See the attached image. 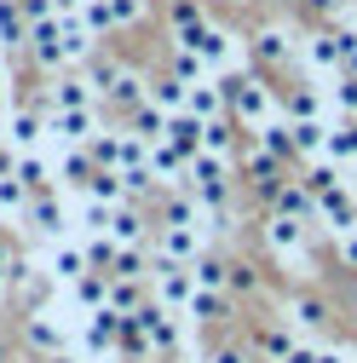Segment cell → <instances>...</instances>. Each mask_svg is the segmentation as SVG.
Returning a JSON list of instances; mask_svg holds the SVG:
<instances>
[{
  "label": "cell",
  "mask_w": 357,
  "mask_h": 363,
  "mask_svg": "<svg viewBox=\"0 0 357 363\" xmlns=\"http://www.w3.org/2000/svg\"><path fill=\"white\" fill-rule=\"evenodd\" d=\"M329 121H294V156H323Z\"/></svg>",
  "instance_id": "1f68e13d"
},
{
  "label": "cell",
  "mask_w": 357,
  "mask_h": 363,
  "mask_svg": "<svg viewBox=\"0 0 357 363\" xmlns=\"http://www.w3.org/2000/svg\"><path fill=\"white\" fill-rule=\"evenodd\" d=\"M288 121H323V99H317V93H305V86H300V93L288 99Z\"/></svg>",
  "instance_id": "7bdbcfd3"
},
{
  "label": "cell",
  "mask_w": 357,
  "mask_h": 363,
  "mask_svg": "<svg viewBox=\"0 0 357 363\" xmlns=\"http://www.w3.org/2000/svg\"><path fill=\"white\" fill-rule=\"evenodd\" d=\"M351 191H357V167H351Z\"/></svg>",
  "instance_id": "9f6ffc18"
},
{
  "label": "cell",
  "mask_w": 357,
  "mask_h": 363,
  "mask_svg": "<svg viewBox=\"0 0 357 363\" xmlns=\"http://www.w3.org/2000/svg\"><path fill=\"white\" fill-rule=\"evenodd\" d=\"M93 173H98V162L86 156V150H64V162H58V179H69V185H93Z\"/></svg>",
  "instance_id": "836d02e7"
},
{
  "label": "cell",
  "mask_w": 357,
  "mask_h": 363,
  "mask_svg": "<svg viewBox=\"0 0 357 363\" xmlns=\"http://www.w3.org/2000/svg\"><path fill=\"white\" fill-rule=\"evenodd\" d=\"M127 133H132L139 145H162V139H167V116H162L156 104H139L132 121H127Z\"/></svg>",
  "instance_id": "484cf974"
},
{
  "label": "cell",
  "mask_w": 357,
  "mask_h": 363,
  "mask_svg": "<svg viewBox=\"0 0 357 363\" xmlns=\"http://www.w3.org/2000/svg\"><path fill=\"white\" fill-rule=\"evenodd\" d=\"M0 86H6V75H0Z\"/></svg>",
  "instance_id": "680465c9"
},
{
  "label": "cell",
  "mask_w": 357,
  "mask_h": 363,
  "mask_svg": "<svg viewBox=\"0 0 357 363\" xmlns=\"http://www.w3.org/2000/svg\"><path fill=\"white\" fill-rule=\"evenodd\" d=\"M40 139H47V116H35V110H12V116H6V145H12V156L40 150Z\"/></svg>",
  "instance_id": "9c48e42d"
},
{
  "label": "cell",
  "mask_w": 357,
  "mask_h": 363,
  "mask_svg": "<svg viewBox=\"0 0 357 363\" xmlns=\"http://www.w3.org/2000/svg\"><path fill=\"white\" fill-rule=\"evenodd\" d=\"M185 99H191V86L178 81V75H156V81H150V104H156L162 116H185Z\"/></svg>",
  "instance_id": "44dd1931"
},
{
  "label": "cell",
  "mask_w": 357,
  "mask_h": 363,
  "mask_svg": "<svg viewBox=\"0 0 357 363\" xmlns=\"http://www.w3.org/2000/svg\"><path fill=\"white\" fill-rule=\"evenodd\" d=\"M110 242H115V248H144V213H139V208H115Z\"/></svg>",
  "instance_id": "603a6c76"
},
{
  "label": "cell",
  "mask_w": 357,
  "mask_h": 363,
  "mask_svg": "<svg viewBox=\"0 0 357 363\" xmlns=\"http://www.w3.org/2000/svg\"><path fill=\"white\" fill-rule=\"evenodd\" d=\"M104 6H110V18H115V23H132V18L144 12V0H104Z\"/></svg>",
  "instance_id": "c3c4849f"
},
{
  "label": "cell",
  "mask_w": 357,
  "mask_h": 363,
  "mask_svg": "<svg viewBox=\"0 0 357 363\" xmlns=\"http://www.w3.org/2000/svg\"><path fill=\"white\" fill-rule=\"evenodd\" d=\"M18 40H29V23L18 12V0H0V47H18Z\"/></svg>",
  "instance_id": "e575fe53"
},
{
  "label": "cell",
  "mask_w": 357,
  "mask_h": 363,
  "mask_svg": "<svg viewBox=\"0 0 357 363\" xmlns=\"http://www.w3.org/2000/svg\"><path fill=\"white\" fill-rule=\"evenodd\" d=\"M191 191H196V202L208 208V213H219L225 208V196H231V167H225V156H191Z\"/></svg>",
  "instance_id": "3957f363"
},
{
  "label": "cell",
  "mask_w": 357,
  "mask_h": 363,
  "mask_svg": "<svg viewBox=\"0 0 357 363\" xmlns=\"http://www.w3.org/2000/svg\"><path fill=\"white\" fill-rule=\"evenodd\" d=\"M225 81H202V86H191V99H185V116H196V121H225Z\"/></svg>",
  "instance_id": "8fae6325"
},
{
  "label": "cell",
  "mask_w": 357,
  "mask_h": 363,
  "mask_svg": "<svg viewBox=\"0 0 357 363\" xmlns=\"http://www.w3.org/2000/svg\"><path fill=\"white\" fill-rule=\"evenodd\" d=\"M254 58H259V64H288V35H283V29L254 35Z\"/></svg>",
  "instance_id": "d590c367"
},
{
  "label": "cell",
  "mask_w": 357,
  "mask_h": 363,
  "mask_svg": "<svg viewBox=\"0 0 357 363\" xmlns=\"http://www.w3.org/2000/svg\"><path fill=\"white\" fill-rule=\"evenodd\" d=\"M202 150H208V156H225V150H231V127H225V121H208V139H202Z\"/></svg>",
  "instance_id": "bcb514c9"
},
{
  "label": "cell",
  "mask_w": 357,
  "mask_h": 363,
  "mask_svg": "<svg viewBox=\"0 0 357 363\" xmlns=\"http://www.w3.org/2000/svg\"><path fill=\"white\" fill-rule=\"evenodd\" d=\"M139 306H144V289H139V283H115V277H110V311L132 317Z\"/></svg>",
  "instance_id": "60d3db41"
},
{
  "label": "cell",
  "mask_w": 357,
  "mask_h": 363,
  "mask_svg": "<svg viewBox=\"0 0 357 363\" xmlns=\"http://www.w3.org/2000/svg\"><path fill=\"white\" fill-rule=\"evenodd\" d=\"M23 219L35 225V231H40V237H58V231H64V225H69V213H64V202H58L52 191H40V196L29 202V213H23Z\"/></svg>",
  "instance_id": "2e32d148"
},
{
  "label": "cell",
  "mask_w": 357,
  "mask_h": 363,
  "mask_svg": "<svg viewBox=\"0 0 357 363\" xmlns=\"http://www.w3.org/2000/svg\"><path fill=\"white\" fill-rule=\"evenodd\" d=\"M254 363H271V357H254Z\"/></svg>",
  "instance_id": "6f0895ef"
},
{
  "label": "cell",
  "mask_w": 357,
  "mask_h": 363,
  "mask_svg": "<svg viewBox=\"0 0 357 363\" xmlns=\"http://www.w3.org/2000/svg\"><path fill=\"white\" fill-rule=\"evenodd\" d=\"M150 277H156V300H162V306H191V294H196L191 265H173V259H162V254H156Z\"/></svg>",
  "instance_id": "8992f818"
},
{
  "label": "cell",
  "mask_w": 357,
  "mask_h": 363,
  "mask_svg": "<svg viewBox=\"0 0 357 363\" xmlns=\"http://www.w3.org/2000/svg\"><path fill=\"white\" fill-rule=\"evenodd\" d=\"M329 104H334L346 121H357V75H334V86H329Z\"/></svg>",
  "instance_id": "f35d334b"
},
{
  "label": "cell",
  "mask_w": 357,
  "mask_h": 363,
  "mask_svg": "<svg viewBox=\"0 0 357 363\" xmlns=\"http://www.w3.org/2000/svg\"><path fill=\"white\" fill-rule=\"evenodd\" d=\"M265 242H271L277 254H305V219L271 213V219H265Z\"/></svg>",
  "instance_id": "9a60e30c"
},
{
  "label": "cell",
  "mask_w": 357,
  "mask_h": 363,
  "mask_svg": "<svg viewBox=\"0 0 357 363\" xmlns=\"http://www.w3.org/2000/svg\"><path fill=\"white\" fill-rule=\"evenodd\" d=\"M98 133H104L98 127V110H52L47 116V139L64 145V150H86Z\"/></svg>",
  "instance_id": "277c9868"
},
{
  "label": "cell",
  "mask_w": 357,
  "mask_h": 363,
  "mask_svg": "<svg viewBox=\"0 0 357 363\" xmlns=\"http://www.w3.org/2000/svg\"><path fill=\"white\" fill-rule=\"evenodd\" d=\"M311 12H334V18H346V0H305Z\"/></svg>",
  "instance_id": "816d5d0a"
},
{
  "label": "cell",
  "mask_w": 357,
  "mask_h": 363,
  "mask_svg": "<svg viewBox=\"0 0 357 363\" xmlns=\"http://www.w3.org/2000/svg\"><path fill=\"white\" fill-rule=\"evenodd\" d=\"M12 277H18V259H12V248H6V242H0V289H6Z\"/></svg>",
  "instance_id": "681fc988"
},
{
  "label": "cell",
  "mask_w": 357,
  "mask_h": 363,
  "mask_svg": "<svg viewBox=\"0 0 357 363\" xmlns=\"http://www.w3.org/2000/svg\"><path fill=\"white\" fill-rule=\"evenodd\" d=\"M93 86H98V99H110L115 110H139V104H150V81H144L139 69H127V64H104V69L93 75Z\"/></svg>",
  "instance_id": "7a4b0ae2"
},
{
  "label": "cell",
  "mask_w": 357,
  "mask_h": 363,
  "mask_svg": "<svg viewBox=\"0 0 357 363\" xmlns=\"http://www.w3.org/2000/svg\"><path fill=\"white\" fill-rule=\"evenodd\" d=\"M12 173L23 179V185H29L35 196H40V191H47V185H52V162H47V156H40V150H29V156H18V162H12Z\"/></svg>",
  "instance_id": "f1b7e54d"
},
{
  "label": "cell",
  "mask_w": 357,
  "mask_h": 363,
  "mask_svg": "<svg viewBox=\"0 0 357 363\" xmlns=\"http://www.w3.org/2000/svg\"><path fill=\"white\" fill-rule=\"evenodd\" d=\"M162 259L196 265L202 259V231H196V225H162Z\"/></svg>",
  "instance_id": "30bf717a"
},
{
  "label": "cell",
  "mask_w": 357,
  "mask_h": 363,
  "mask_svg": "<svg viewBox=\"0 0 357 363\" xmlns=\"http://www.w3.org/2000/svg\"><path fill=\"white\" fill-rule=\"evenodd\" d=\"M29 52L47 64V69H64V64H81L86 52H93V29H86L81 18H47L29 29Z\"/></svg>",
  "instance_id": "6da1fadb"
},
{
  "label": "cell",
  "mask_w": 357,
  "mask_h": 363,
  "mask_svg": "<svg viewBox=\"0 0 357 363\" xmlns=\"http://www.w3.org/2000/svg\"><path fill=\"white\" fill-rule=\"evenodd\" d=\"M115 329H121V311H86L81 317V346L93 357H115Z\"/></svg>",
  "instance_id": "52a82bcc"
},
{
  "label": "cell",
  "mask_w": 357,
  "mask_h": 363,
  "mask_svg": "<svg viewBox=\"0 0 357 363\" xmlns=\"http://www.w3.org/2000/svg\"><path fill=\"white\" fill-rule=\"evenodd\" d=\"M317 213L329 219V231H334V237H346L351 225H357V202H351V191H346V185L323 191V196H317Z\"/></svg>",
  "instance_id": "7c38bea8"
},
{
  "label": "cell",
  "mask_w": 357,
  "mask_h": 363,
  "mask_svg": "<svg viewBox=\"0 0 357 363\" xmlns=\"http://www.w3.org/2000/svg\"><path fill=\"white\" fill-rule=\"evenodd\" d=\"M29 340H35L40 352H52V357L69 352V335H64V323H58L52 311H35V317H29Z\"/></svg>",
  "instance_id": "ffe728a7"
},
{
  "label": "cell",
  "mask_w": 357,
  "mask_h": 363,
  "mask_svg": "<svg viewBox=\"0 0 357 363\" xmlns=\"http://www.w3.org/2000/svg\"><path fill=\"white\" fill-rule=\"evenodd\" d=\"M305 64L317 75H346V52H340V35H311L305 40Z\"/></svg>",
  "instance_id": "5bb4252c"
},
{
  "label": "cell",
  "mask_w": 357,
  "mask_h": 363,
  "mask_svg": "<svg viewBox=\"0 0 357 363\" xmlns=\"http://www.w3.org/2000/svg\"><path fill=\"white\" fill-rule=\"evenodd\" d=\"M202 139H208V121H196V116H167V145H173V150L202 156Z\"/></svg>",
  "instance_id": "d6986e66"
},
{
  "label": "cell",
  "mask_w": 357,
  "mask_h": 363,
  "mask_svg": "<svg viewBox=\"0 0 357 363\" xmlns=\"http://www.w3.org/2000/svg\"><path fill=\"white\" fill-rule=\"evenodd\" d=\"M110 277H115V283H144V277H150L144 248H115V259H110Z\"/></svg>",
  "instance_id": "f546056e"
},
{
  "label": "cell",
  "mask_w": 357,
  "mask_h": 363,
  "mask_svg": "<svg viewBox=\"0 0 357 363\" xmlns=\"http://www.w3.org/2000/svg\"><path fill=\"white\" fill-rule=\"evenodd\" d=\"M173 75L185 81V86H202V81H213V69H208L196 52H173Z\"/></svg>",
  "instance_id": "ab89813d"
},
{
  "label": "cell",
  "mask_w": 357,
  "mask_h": 363,
  "mask_svg": "<svg viewBox=\"0 0 357 363\" xmlns=\"http://www.w3.org/2000/svg\"><path fill=\"white\" fill-rule=\"evenodd\" d=\"M86 271H93V259H86V248H69V242H58L52 248V283H64V289H75Z\"/></svg>",
  "instance_id": "ac0fdd59"
},
{
  "label": "cell",
  "mask_w": 357,
  "mask_h": 363,
  "mask_svg": "<svg viewBox=\"0 0 357 363\" xmlns=\"http://www.w3.org/2000/svg\"><path fill=\"white\" fill-rule=\"evenodd\" d=\"M225 104H231V110H237V121H248L254 133L277 116V110H271V93H265L259 81H225Z\"/></svg>",
  "instance_id": "5b68a950"
},
{
  "label": "cell",
  "mask_w": 357,
  "mask_h": 363,
  "mask_svg": "<svg viewBox=\"0 0 357 363\" xmlns=\"http://www.w3.org/2000/svg\"><path fill=\"white\" fill-rule=\"evenodd\" d=\"M69 294H75L81 311H110V271H86Z\"/></svg>",
  "instance_id": "7402d4cb"
},
{
  "label": "cell",
  "mask_w": 357,
  "mask_h": 363,
  "mask_svg": "<svg viewBox=\"0 0 357 363\" xmlns=\"http://www.w3.org/2000/svg\"><path fill=\"white\" fill-rule=\"evenodd\" d=\"M52 363H75V357H69V352H64V357H52Z\"/></svg>",
  "instance_id": "11a10c76"
},
{
  "label": "cell",
  "mask_w": 357,
  "mask_h": 363,
  "mask_svg": "<svg viewBox=\"0 0 357 363\" xmlns=\"http://www.w3.org/2000/svg\"><path fill=\"white\" fill-rule=\"evenodd\" d=\"M150 173H156V185H178V179L191 173V156L162 139V145H150Z\"/></svg>",
  "instance_id": "e0dca14e"
},
{
  "label": "cell",
  "mask_w": 357,
  "mask_h": 363,
  "mask_svg": "<svg viewBox=\"0 0 357 363\" xmlns=\"http://www.w3.org/2000/svg\"><path fill=\"white\" fill-rule=\"evenodd\" d=\"M208 363H254V357H248V352H237V346H219Z\"/></svg>",
  "instance_id": "f907efd6"
},
{
  "label": "cell",
  "mask_w": 357,
  "mask_h": 363,
  "mask_svg": "<svg viewBox=\"0 0 357 363\" xmlns=\"http://www.w3.org/2000/svg\"><path fill=\"white\" fill-rule=\"evenodd\" d=\"M52 6H58V18H75V12L86 6V0H52Z\"/></svg>",
  "instance_id": "db71d44e"
},
{
  "label": "cell",
  "mask_w": 357,
  "mask_h": 363,
  "mask_svg": "<svg viewBox=\"0 0 357 363\" xmlns=\"http://www.w3.org/2000/svg\"><path fill=\"white\" fill-rule=\"evenodd\" d=\"M323 156H329L334 167H357V121L329 127V145H323Z\"/></svg>",
  "instance_id": "cb8c5ba5"
},
{
  "label": "cell",
  "mask_w": 357,
  "mask_h": 363,
  "mask_svg": "<svg viewBox=\"0 0 357 363\" xmlns=\"http://www.w3.org/2000/svg\"><path fill=\"white\" fill-rule=\"evenodd\" d=\"M75 18H81V23H86V29H93V35H104V29H110V23H115V18H110V6H104V0H86V6H81V12H75Z\"/></svg>",
  "instance_id": "ee69618b"
},
{
  "label": "cell",
  "mask_w": 357,
  "mask_h": 363,
  "mask_svg": "<svg viewBox=\"0 0 357 363\" xmlns=\"http://www.w3.org/2000/svg\"><path fill=\"white\" fill-rule=\"evenodd\" d=\"M277 213H288V219H305V213H317V196H311L305 185H283V191H277Z\"/></svg>",
  "instance_id": "d6a6232c"
},
{
  "label": "cell",
  "mask_w": 357,
  "mask_h": 363,
  "mask_svg": "<svg viewBox=\"0 0 357 363\" xmlns=\"http://www.w3.org/2000/svg\"><path fill=\"white\" fill-rule=\"evenodd\" d=\"M300 346L288 340V329H271V335H265V357H271V363H288Z\"/></svg>",
  "instance_id": "f6af8a7d"
},
{
  "label": "cell",
  "mask_w": 357,
  "mask_h": 363,
  "mask_svg": "<svg viewBox=\"0 0 357 363\" xmlns=\"http://www.w3.org/2000/svg\"><path fill=\"white\" fill-rule=\"evenodd\" d=\"M86 202H104V208H127V185H121V173L98 167V173H93V185H86Z\"/></svg>",
  "instance_id": "4316f807"
},
{
  "label": "cell",
  "mask_w": 357,
  "mask_h": 363,
  "mask_svg": "<svg viewBox=\"0 0 357 363\" xmlns=\"http://www.w3.org/2000/svg\"><path fill=\"white\" fill-rule=\"evenodd\" d=\"M18 12H23V23H29V29H35V23H47V18H58L52 0H18Z\"/></svg>",
  "instance_id": "7dc6e473"
},
{
  "label": "cell",
  "mask_w": 357,
  "mask_h": 363,
  "mask_svg": "<svg viewBox=\"0 0 357 363\" xmlns=\"http://www.w3.org/2000/svg\"><path fill=\"white\" fill-rule=\"evenodd\" d=\"M185 311L196 317V323H219V317H225V294H213V289H196Z\"/></svg>",
  "instance_id": "8d00e7d4"
},
{
  "label": "cell",
  "mask_w": 357,
  "mask_h": 363,
  "mask_svg": "<svg viewBox=\"0 0 357 363\" xmlns=\"http://www.w3.org/2000/svg\"><path fill=\"white\" fill-rule=\"evenodd\" d=\"M191 277H196V289L225 294V289H231V265H225V259H213V254H202V259L191 265Z\"/></svg>",
  "instance_id": "4dcf8cb0"
},
{
  "label": "cell",
  "mask_w": 357,
  "mask_h": 363,
  "mask_svg": "<svg viewBox=\"0 0 357 363\" xmlns=\"http://www.w3.org/2000/svg\"><path fill=\"white\" fill-rule=\"evenodd\" d=\"M340 254H346V265H357V225H351V231L340 237Z\"/></svg>",
  "instance_id": "f5cc1de1"
},
{
  "label": "cell",
  "mask_w": 357,
  "mask_h": 363,
  "mask_svg": "<svg viewBox=\"0 0 357 363\" xmlns=\"http://www.w3.org/2000/svg\"><path fill=\"white\" fill-rule=\"evenodd\" d=\"M132 317H139V329H144V340H150L156 352H173V346H178V323L167 317V306H162V300H144Z\"/></svg>",
  "instance_id": "ba28073f"
},
{
  "label": "cell",
  "mask_w": 357,
  "mask_h": 363,
  "mask_svg": "<svg viewBox=\"0 0 357 363\" xmlns=\"http://www.w3.org/2000/svg\"><path fill=\"white\" fill-rule=\"evenodd\" d=\"M294 323H300V329H323V323H329V306H323L317 294H300V300H294Z\"/></svg>",
  "instance_id": "b9f144b4"
},
{
  "label": "cell",
  "mask_w": 357,
  "mask_h": 363,
  "mask_svg": "<svg viewBox=\"0 0 357 363\" xmlns=\"http://www.w3.org/2000/svg\"><path fill=\"white\" fill-rule=\"evenodd\" d=\"M52 110H98V86L86 75H64L52 86Z\"/></svg>",
  "instance_id": "4fadbf2b"
},
{
  "label": "cell",
  "mask_w": 357,
  "mask_h": 363,
  "mask_svg": "<svg viewBox=\"0 0 357 363\" xmlns=\"http://www.w3.org/2000/svg\"><path fill=\"white\" fill-rule=\"evenodd\" d=\"M259 150H271V156H294V121H283V116H271L259 127V139H254Z\"/></svg>",
  "instance_id": "83f0119b"
},
{
  "label": "cell",
  "mask_w": 357,
  "mask_h": 363,
  "mask_svg": "<svg viewBox=\"0 0 357 363\" xmlns=\"http://www.w3.org/2000/svg\"><path fill=\"white\" fill-rule=\"evenodd\" d=\"M300 185H305L311 196H323V191H334V185H346V179H340V167H334V162H311V167H305V179H300Z\"/></svg>",
  "instance_id": "74e56055"
},
{
  "label": "cell",
  "mask_w": 357,
  "mask_h": 363,
  "mask_svg": "<svg viewBox=\"0 0 357 363\" xmlns=\"http://www.w3.org/2000/svg\"><path fill=\"white\" fill-rule=\"evenodd\" d=\"M29 202H35V191H29L23 179L6 167V173H0V219H18V213H29Z\"/></svg>",
  "instance_id": "d4e9b609"
}]
</instances>
